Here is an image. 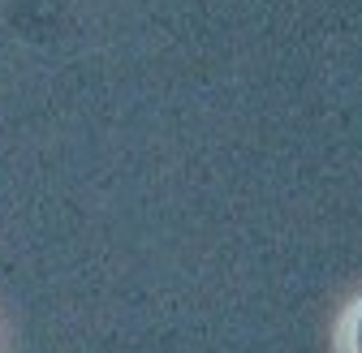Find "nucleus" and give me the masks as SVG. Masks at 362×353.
Here are the masks:
<instances>
[{
  "label": "nucleus",
  "mask_w": 362,
  "mask_h": 353,
  "mask_svg": "<svg viewBox=\"0 0 362 353\" xmlns=\"http://www.w3.org/2000/svg\"><path fill=\"white\" fill-rule=\"evenodd\" d=\"M354 353H362V315H358V323H354Z\"/></svg>",
  "instance_id": "f257e3e1"
}]
</instances>
